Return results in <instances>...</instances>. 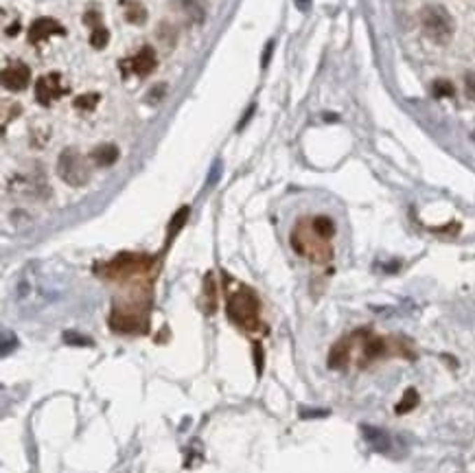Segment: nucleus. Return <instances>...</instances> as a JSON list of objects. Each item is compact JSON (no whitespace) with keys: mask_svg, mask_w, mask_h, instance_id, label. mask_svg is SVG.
<instances>
[{"mask_svg":"<svg viewBox=\"0 0 475 473\" xmlns=\"http://www.w3.org/2000/svg\"><path fill=\"white\" fill-rule=\"evenodd\" d=\"M292 245L298 254L307 256L316 263H327L333 256V250L329 245V239L320 237L311 221H300L292 235Z\"/></svg>","mask_w":475,"mask_h":473,"instance_id":"nucleus-1","label":"nucleus"},{"mask_svg":"<svg viewBox=\"0 0 475 473\" xmlns=\"http://www.w3.org/2000/svg\"><path fill=\"white\" fill-rule=\"evenodd\" d=\"M228 315L243 327V329H254L259 322V303L248 287H239L228 298Z\"/></svg>","mask_w":475,"mask_h":473,"instance_id":"nucleus-2","label":"nucleus"},{"mask_svg":"<svg viewBox=\"0 0 475 473\" xmlns=\"http://www.w3.org/2000/svg\"><path fill=\"white\" fill-rule=\"evenodd\" d=\"M423 29L427 31V35L436 42H447L451 38V18L443 7H427L423 13Z\"/></svg>","mask_w":475,"mask_h":473,"instance_id":"nucleus-3","label":"nucleus"},{"mask_svg":"<svg viewBox=\"0 0 475 473\" xmlns=\"http://www.w3.org/2000/svg\"><path fill=\"white\" fill-rule=\"evenodd\" d=\"M59 175L68 184L79 186L88 180L90 171H88L86 160H83L75 149H66L59 158Z\"/></svg>","mask_w":475,"mask_h":473,"instance_id":"nucleus-4","label":"nucleus"},{"mask_svg":"<svg viewBox=\"0 0 475 473\" xmlns=\"http://www.w3.org/2000/svg\"><path fill=\"white\" fill-rule=\"evenodd\" d=\"M62 95H66V88H64V81H62L59 73H50V75H44V77L38 79V83H36V99L42 105H48L50 101L59 99Z\"/></svg>","mask_w":475,"mask_h":473,"instance_id":"nucleus-5","label":"nucleus"},{"mask_svg":"<svg viewBox=\"0 0 475 473\" xmlns=\"http://www.w3.org/2000/svg\"><path fill=\"white\" fill-rule=\"evenodd\" d=\"M31 79V70L22 62H11L3 68V85L7 90H24Z\"/></svg>","mask_w":475,"mask_h":473,"instance_id":"nucleus-6","label":"nucleus"},{"mask_svg":"<svg viewBox=\"0 0 475 473\" xmlns=\"http://www.w3.org/2000/svg\"><path fill=\"white\" fill-rule=\"evenodd\" d=\"M50 35H66V29L57 20H53V18H38V20L29 27L31 44H40L42 40H48Z\"/></svg>","mask_w":475,"mask_h":473,"instance_id":"nucleus-7","label":"nucleus"},{"mask_svg":"<svg viewBox=\"0 0 475 473\" xmlns=\"http://www.w3.org/2000/svg\"><path fill=\"white\" fill-rule=\"evenodd\" d=\"M129 66H132V73H136V75H141V77L149 75L151 70L156 68V55H154V50H151L149 46L141 48V50H139V55H134V57L129 60Z\"/></svg>","mask_w":475,"mask_h":473,"instance_id":"nucleus-8","label":"nucleus"},{"mask_svg":"<svg viewBox=\"0 0 475 473\" xmlns=\"http://www.w3.org/2000/svg\"><path fill=\"white\" fill-rule=\"evenodd\" d=\"M118 158V149L114 145H101L92 151V160L101 167H110L112 163H116Z\"/></svg>","mask_w":475,"mask_h":473,"instance_id":"nucleus-9","label":"nucleus"},{"mask_svg":"<svg viewBox=\"0 0 475 473\" xmlns=\"http://www.w3.org/2000/svg\"><path fill=\"white\" fill-rule=\"evenodd\" d=\"M311 224H313L316 233H318L320 237L331 239V237L335 235V224H333L329 217H316V219H311Z\"/></svg>","mask_w":475,"mask_h":473,"instance_id":"nucleus-10","label":"nucleus"},{"mask_svg":"<svg viewBox=\"0 0 475 473\" xmlns=\"http://www.w3.org/2000/svg\"><path fill=\"white\" fill-rule=\"evenodd\" d=\"M108 42H110V33H108V29L106 27H92V35H90V44L94 46V48H106L108 46Z\"/></svg>","mask_w":475,"mask_h":473,"instance_id":"nucleus-11","label":"nucleus"},{"mask_svg":"<svg viewBox=\"0 0 475 473\" xmlns=\"http://www.w3.org/2000/svg\"><path fill=\"white\" fill-rule=\"evenodd\" d=\"M416 403H418V395H416V392H414V390L410 388V390L405 392V397H403V399L399 401V406H397V412H399V414H405V412H410V410H412V408L416 406Z\"/></svg>","mask_w":475,"mask_h":473,"instance_id":"nucleus-12","label":"nucleus"},{"mask_svg":"<svg viewBox=\"0 0 475 473\" xmlns=\"http://www.w3.org/2000/svg\"><path fill=\"white\" fill-rule=\"evenodd\" d=\"M145 18H147V11L141 3H132L129 9H127V20L134 22V25H141L145 22Z\"/></svg>","mask_w":475,"mask_h":473,"instance_id":"nucleus-13","label":"nucleus"},{"mask_svg":"<svg viewBox=\"0 0 475 473\" xmlns=\"http://www.w3.org/2000/svg\"><path fill=\"white\" fill-rule=\"evenodd\" d=\"M99 99H101L99 95H83V97H79L75 101V108H79V110H92Z\"/></svg>","mask_w":475,"mask_h":473,"instance_id":"nucleus-14","label":"nucleus"},{"mask_svg":"<svg viewBox=\"0 0 475 473\" xmlns=\"http://www.w3.org/2000/svg\"><path fill=\"white\" fill-rule=\"evenodd\" d=\"M186 217H189V206H184V208H180V210H178V215H176V217H173V221H171V235H176V233L180 231Z\"/></svg>","mask_w":475,"mask_h":473,"instance_id":"nucleus-15","label":"nucleus"},{"mask_svg":"<svg viewBox=\"0 0 475 473\" xmlns=\"http://www.w3.org/2000/svg\"><path fill=\"white\" fill-rule=\"evenodd\" d=\"M434 95L436 97H451L453 95V88L449 81H436L434 83Z\"/></svg>","mask_w":475,"mask_h":473,"instance_id":"nucleus-16","label":"nucleus"},{"mask_svg":"<svg viewBox=\"0 0 475 473\" xmlns=\"http://www.w3.org/2000/svg\"><path fill=\"white\" fill-rule=\"evenodd\" d=\"M465 88H467L469 99L475 101V73H469V75L465 77Z\"/></svg>","mask_w":475,"mask_h":473,"instance_id":"nucleus-17","label":"nucleus"},{"mask_svg":"<svg viewBox=\"0 0 475 473\" xmlns=\"http://www.w3.org/2000/svg\"><path fill=\"white\" fill-rule=\"evenodd\" d=\"M64 340L68 342V344H90V340H86V338H79L77 336V333H71V331H68V333H64Z\"/></svg>","mask_w":475,"mask_h":473,"instance_id":"nucleus-18","label":"nucleus"}]
</instances>
